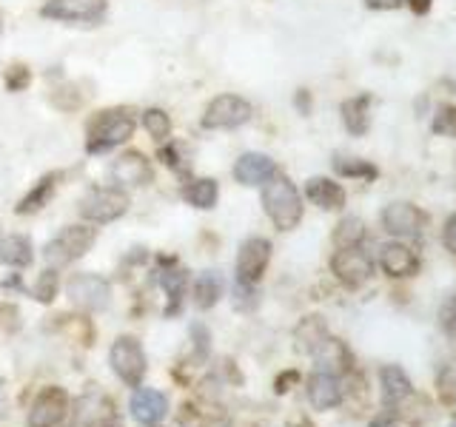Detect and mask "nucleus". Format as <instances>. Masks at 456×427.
I'll return each instance as SVG.
<instances>
[{
  "mask_svg": "<svg viewBox=\"0 0 456 427\" xmlns=\"http://www.w3.org/2000/svg\"><path fill=\"white\" fill-rule=\"evenodd\" d=\"M379 265L388 277H411L417 270V254L403 242H385L379 248Z\"/></svg>",
  "mask_w": 456,
  "mask_h": 427,
  "instance_id": "obj_16",
  "label": "nucleus"
},
{
  "mask_svg": "<svg viewBox=\"0 0 456 427\" xmlns=\"http://www.w3.org/2000/svg\"><path fill=\"white\" fill-rule=\"evenodd\" d=\"M453 427H456V424H453Z\"/></svg>",
  "mask_w": 456,
  "mask_h": 427,
  "instance_id": "obj_37",
  "label": "nucleus"
},
{
  "mask_svg": "<svg viewBox=\"0 0 456 427\" xmlns=\"http://www.w3.org/2000/svg\"><path fill=\"white\" fill-rule=\"evenodd\" d=\"M0 262H6L9 268H26L32 262V242L26 237L0 239Z\"/></svg>",
  "mask_w": 456,
  "mask_h": 427,
  "instance_id": "obj_22",
  "label": "nucleus"
},
{
  "mask_svg": "<svg viewBox=\"0 0 456 427\" xmlns=\"http://www.w3.org/2000/svg\"><path fill=\"white\" fill-rule=\"evenodd\" d=\"M66 294L71 296V302L80 305L83 310H103L111 299L109 282L97 274H75L66 285Z\"/></svg>",
  "mask_w": 456,
  "mask_h": 427,
  "instance_id": "obj_8",
  "label": "nucleus"
},
{
  "mask_svg": "<svg viewBox=\"0 0 456 427\" xmlns=\"http://www.w3.org/2000/svg\"><path fill=\"white\" fill-rule=\"evenodd\" d=\"M331 268L339 282L351 285V288H356V285H362L370 279V274H374V260H370V254L362 248V246H351V248H339L334 254L331 260Z\"/></svg>",
  "mask_w": 456,
  "mask_h": 427,
  "instance_id": "obj_6",
  "label": "nucleus"
},
{
  "mask_svg": "<svg viewBox=\"0 0 456 427\" xmlns=\"http://www.w3.org/2000/svg\"><path fill=\"white\" fill-rule=\"evenodd\" d=\"M26 83H28V75H26L23 66H18V77H14L12 71H9V89H23Z\"/></svg>",
  "mask_w": 456,
  "mask_h": 427,
  "instance_id": "obj_32",
  "label": "nucleus"
},
{
  "mask_svg": "<svg viewBox=\"0 0 456 427\" xmlns=\"http://www.w3.org/2000/svg\"><path fill=\"white\" fill-rule=\"evenodd\" d=\"M334 171L342 177H360V180H374L377 177V168L360 160V157H337L334 160Z\"/></svg>",
  "mask_w": 456,
  "mask_h": 427,
  "instance_id": "obj_25",
  "label": "nucleus"
},
{
  "mask_svg": "<svg viewBox=\"0 0 456 427\" xmlns=\"http://www.w3.org/2000/svg\"><path fill=\"white\" fill-rule=\"evenodd\" d=\"M4 413H6V402H4V396H0V419H4Z\"/></svg>",
  "mask_w": 456,
  "mask_h": 427,
  "instance_id": "obj_36",
  "label": "nucleus"
},
{
  "mask_svg": "<svg viewBox=\"0 0 456 427\" xmlns=\"http://www.w3.org/2000/svg\"><path fill=\"white\" fill-rule=\"evenodd\" d=\"M106 14V0H49L43 6V18L71 20V23H97Z\"/></svg>",
  "mask_w": 456,
  "mask_h": 427,
  "instance_id": "obj_10",
  "label": "nucleus"
},
{
  "mask_svg": "<svg viewBox=\"0 0 456 427\" xmlns=\"http://www.w3.org/2000/svg\"><path fill=\"white\" fill-rule=\"evenodd\" d=\"M111 180L118 185H142L151 180V165L140 151H126L111 163Z\"/></svg>",
  "mask_w": 456,
  "mask_h": 427,
  "instance_id": "obj_13",
  "label": "nucleus"
},
{
  "mask_svg": "<svg viewBox=\"0 0 456 427\" xmlns=\"http://www.w3.org/2000/svg\"><path fill=\"white\" fill-rule=\"evenodd\" d=\"M94 246V228H83V225H69L63 228L61 234H57L43 256H46V262L52 268H61V265H69L80 260V256Z\"/></svg>",
  "mask_w": 456,
  "mask_h": 427,
  "instance_id": "obj_3",
  "label": "nucleus"
},
{
  "mask_svg": "<svg viewBox=\"0 0 456 427\" xmlns=\"http://www.w3.org/2000/svg\"><path fill=\"white\" fill-rule=\"evenodd\" d=\"M271 260V242L263 237H251L240 246L237 254V277L242 285H254L263 277V270Z\"/></svg>",
  "mask_w": 456,
  "mask_h": 427,
  "instance_id": "obj_11",
  "label": "nucleus"
},
{
  "mask_svg": "<svg viewBox=\"0 0 456 427\" xmlns=\"http://www.w3.org/2000/svg\"><path fill=\"white\" fill-rule=\"evenodd\" d=\"M66 407L69 399L61 388H46L32 405V413H28V424L32 427H57L66 419Z\"/></svg>",
  "mask_w": 456,
  "mask_h": 427,
  "instance_id": "obj_12",
  "label": "nucleus"
},
{
  "mask_svg": "<svg viewBox=\"0 0 456 427\" xmlns=\"http://www.w3.org/2000/svg\"><path fill=\"white\" fill-rule=\"evenodd\" d=\"M142 125H146V132L154 140H166L171 134V120L163 109H149L146 114H142Z\"/></svg>",
  "mask_w": 456,
  "mask_h": 427,
  "instance_id": "obj_27",
  "label": "nucleus"
},
{
  "mask_svg": "<svg viewBox=\"0 0 456 427\" xmlns=\"http://www.w3.org/2000/svg\"><path fill=\"white\" fill-rule=\"evenodd\" d=\"M368 427H396V422L394 419H388V416H379V419H374Z\"/></svg>",
  "mask_w": 456,
  "mask_h": 427,
  "instance_id": "obj_35",
  "label": "nucleus"
},
{
  "mask_svg": "<svg viewBox=\"0 0 456 427\" xmlns=\"http://www.w3.org/2000/svg\"><path fill=\"white\" fill-rule=\"evenodd\" d=\"M54 191V177H43L32 191H28V197L20 203V214H32V211H40L43 205L49 203V197Z\"/></svg>",
  "mask_w": 456,
  "mask_h": 427,
  "instance_id": "obj_26",
  "label": "nucleus"
},
{
  "mask_svg": "<svg viewBox=\"0 0 456 427\" xmlns=\"http://www.w3.org/2000/svg\"><path fill=\"white\" fill-rule=\"evenodd\" d=\"M305 194L314 205H320L322 211H337L346 205V191H342V185L328 180V177H314L308 180L305 185Z\"/></svg>",
  "mask_w": 456,
  "mask_h": 427,
  "instance_id": "obj_19",
  "label": "nucleus"
},
{
  "mask_svg": "<svg viewBox=\"0 0 456 427\" xmlns=\"http://www.w3.org/2000/svg\"><path fill=\"white\" fill-rule=\"evenodd\" d=\"M379 220L385 225V231L399 237V239H417L422 234V228H425V214L417 205H411V203L385 205L382 214H379Z\"/></svg>",
  "mask_w": 456,
  "mask_h": 427,
  "instance_id": "obj_9",
  "label": "nucleus"
},
{
  "mask_svg": "<svg viewBox=\"0 0 456 427\" xmlns=\"http://www.w3.org/2000/svg\"><path fill=\"white\" fill-rule=\"evenodd\" d=\"M365 237V225L360 217H346L334 231V242L337 248H351V246H360Z\"/></svg>",
  "mask_w": 456,
  "mask_h": 427,
  "instance_id": "obj_24",
  "label": "nucleus"
},
{
  "mask_svg": "<svg viewBox=\"0 0 456 427\" xmlns=\"http://www.w3.org/2000/svg\"><path fill=\"white\" fill-rule=\"evenodd\" d=\"M379 382H382V402L385 407H403L405 405V399L413 393L411 388V379L405 376V370L403 367H396V365H388V367H382L379 370Z\"/></svg>",
  "mask_w": 456,
  "mask_h": 427,
  "instance_id": "obj_18",
  "label": "nucleus"
},
{
  "mask_svg": "<svg viewBox=\"0 0 456 427\" xmlns=\"http://www.w3.org/2000/svg\"><path fill=\"white\" fill-rule=\"evenodd\" d=\"M263 205L280 231H291L303 220V197L289 177H271L263 191Z\"/></svg>",
  "mask_w": 456,
  "mask_h": 427,
  "instance_id": "obj_1",
  "label": "nucleus"
},
{
  "mask_svg": "<svg viewBox=\"0 0 456 427\" xmlns=\"http://www.w3.org/2000/svg\"><path fill=\"white\" fill-rule=\"evenodd\" d=\"M163 288H166V294L171 299H175V308H177L180 296H183V288H185V274H183V270H166V274H163Z\"/></svg>",
  "mask_w": 456,
  "mask_h": 427,
  "instance_id": "obj_30",
  "label": "nucleus"
},
{
  "mask_svg": "<svg viewBox=\"0 0 456 427\" xmlns=\"http://www.w3.org/2000/svg\"><path fill=\"white\" fill-rule=\"evenodd\" d=\"M134 132V117L123 109L114 111H100L97 117L89 123V154L109 151L114 146H120Z\"/></svg>",
  "mask_w": 456,
  "mask_h": 427,
  "instance_id": "obj_2",
  "label": "nucleus"
},
{
  "mask_svg": "<svg viewBox=\"0 0 456 427\" xmlns=\"http://www.w3.org/2000/svg\"><path fill=\"white\" fill-rule=\"evenodd\" d=\"M431 132L434 134H442V137H456V106H442L434 114Z\"/></svg>",
  "mask_w": 456,
  "mask_h": 427,
  "instance_id": "obj_28",
  "label": "nucleus"
},
{
  "mask_svg": "<svg viewBox=\"0 0 456 427\" xmlns=\"http://www.w3.org/2000/svg\"><path fill=\"white\" fill-rule=\"evenodd\" d=\"M339 399H342V388H339L337 374H328V370H317V374L308 379V402L317 407V410L337 407Z\"/></svg>",
  "mask_w": 456,
  "mask_h": 427,
  "instance_id": "obj_17",
  "label": "nucleus"
},
{
  "mask_svg": "<svg viewBox=\"0 0 456 427\" xmlns=\"http://www.w3.org/2000/svg\"><path fill=\"white\" fill-rule=\"evenodd\" d=\"M274 174H277L274 160L265 157V154H256V151L242 154L237 160V165H234V177L242 185H265Z\"/></svg>",
  "mask_w": 456,
  "mask_h": 427,
  "instance_id": "obj_14",
  "label": "nucleus"
},
{
  "mask_svg": "<svg viewBox=\"0 0 456 427\" xmlns=\"http://www.w3.org/2000/svg\"><path fill=\"white\" fill-rule=\"evenodd\" d=\"M368 106H370V97L360 94V97H351L342 103L339 114H342V123H346V128L354 134V137H360L368 132Z\"/></svg>",
  "mask_w": 456,
  "mask_h": 427,
  "instance_id": "obj_20",
  "label": "nucleus"
},
{
  "mask_svg": "<svg viewBox=\"0 0 456 427\" xmlns=\"http://www.w3.org/2000/svg\"><path fill=\"white\" fill-rule=\"evenodd\" d=\"M57 294V274L54 268L43 270V274L37 277V285H35V296L40 299V302H52Z\"/></svg>",
  "mask_w": 456,
  "mask_h": 427,
  "instance_id": "obj_29",
  "label": "nucleus"
},
{
  "mask_svg": "<svg viewBox=\"0 0 456 427\" xmlns=\"http://www.w3.org/2000/svg\"><path fill=\"white\" fill-rule=\"evenodd\" d=\"M251 120V103L237 94H220L214 97L206 114H203V128H240L242 123Z\"/></svg>",
  "mask_w": 456,
  "mask_h": 427,
  "instance_id": "obj_5",
  "label": "nucleus"
},
{
  "mask_svg": "<svg viewBox=\"0 0 456 427\" xmlns=\"http://www.w3.org/2000/svg\"><path fill=\"white\" fill-rule=\"evenodd\" d=\"M442 239H445V248L456 254V214L445 222V234H442Z\"/></svg>",
  "mask_w": 456,
  "mask_h": 427,
  "instance_id": "obj_31",
  "label": "nucleus"
},
{
  "mask_svg": "<svg viewBox=\"0 0 456 427\" xmlns=\"http://www.w3.org/2000/svg\"><path fill=\"white\" fill-rule=\"evenodd\" d=\"M220 294H223V277L217 270H203L194 282V305L200 310H208L217 305Z\"/></svg>",
  "mask_w": 456,
  "mask_h": 427,
  "instance_id": "obj_21",
  "label": "nucleus"
},
{
  "mask_svg": "<svg viewBox=\"0 0 456 427\" xmlns=\"http://www.w3.org/2000/svg\"><path fill=\"white\" fill-rule=\"evenodd\" d=\"M183 197L197 208H214V205H217L220 189H217V182H214L211 177H203V180H194V182L185 185Z\"/></svg>",
  "mask_w": 456,
  "mask_h": 427,
  "instance_id": "obj_23",
  "label": "nucleus"
},
{
  "mask_svg": "<svg viewBox=\"0 0 456 427\" xmlns=\"http://www.w3.org/2000/svg\"><path fill=\"white\" fill-rule=\"evenodd\" d=\"M109 359H111L114 374H118L126 384H140L142 374H146V353H142V348L137 345V339L120 336L111 345Z\"/></svg>",
  "mask_w": 456,
  "mask_h": 427,
  "instance_id": "obj_7",
  "label": "nucleus"
},
{
  "mask_svg": "<svg viewBox=\"0 0 456 427\" xmlns=\"http://www.w3.org/2000/svg\"><path fill=\"white\" fill-rule=\"evenodd\" d=\"M168 410V399L160 393V391H151V388H140L134 391L132 396V416L140 422V424H157L163 422Z\"/></svg>",
  "mask_w": 456,
  "mask_h": 427,
  "instance_id": "obj_15",
  "label": "nucleus"
},
{
  "mask_svg": "<svg viewBox=\"0 0 456 427\" xmlns=\"http://www.w3.org/2000/svg\"><path fill=\"white\" fill-rule=\"evenodd\" d=\"M428 6H431V0H411V9H413V12H419V14H425Z\"/></svg>",
  "mask_w": 456,
  "mask_h": 427,
  "instance_id": "obj_34",
  "label": "nucleus"
},
{
  "mask_svg": "<svg viewBox=\"0 0 456 427\" xmlns=\"http://www.w3.org/2000/svg\"><path fill=\"white\" fill-rule=\"evenodd\" d=\"M370 9H399L405 0H365Z\"/></svg>",
  "mask_w": 456,
  "mask_h": 427,
  "instance_id": "obj_33",
  "label": "nucleus"
},
{
  "mask_svg": "<svg viewBox=\"0 0 456 427\" xmlns=\"http://www.w3.org/2000/svg\"><path fill=\"white\" fill-rule=\"evenodd\" d=\"M128 211V194L120 189H92L80 199V214L89 222H114Z\"/></svg>",
  "mask_w": 456,
  "mask_h": 427,
  "instance_id": "obj_4",
  "label": "nucleus"
}]
</instances>
